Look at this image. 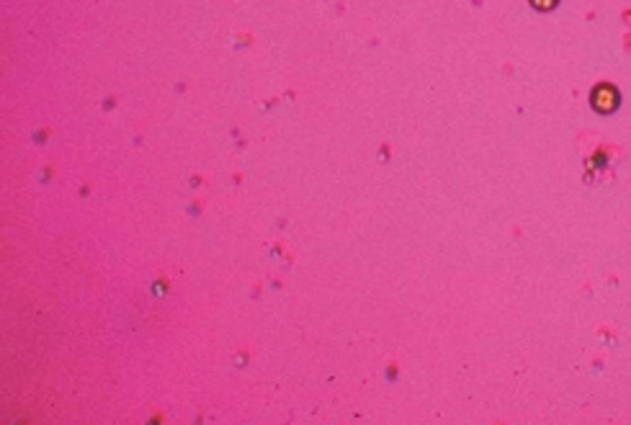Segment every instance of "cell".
Masks as SVG:
<instances>
[{
	"label": "cell",
	"mask_w": 631,
	"mask_h": 425,
	"mask_svg": "<svg viewBox=\"0 0 631 425\" xmlns=\"http://www.w3.org/2000/svg\"><path fill=\"white\" fill-rule=\"evenodd\" d=\"M618 104V93L616 88H610V85H598L596 91H593V106H596L600 114H608L613 111Z\"/></svg>",
	"instance_id": "obj_1"
},
{
	"label": "cell",
	"mask_w": 631,
	"mask_h": 425,
	"mask_svg": "<svg viewBox=\"0 0 631 425\" xmlns=\"http://www.w3.org/2000/svg\"><path fill=\"white\" fill-rule=\"evenodd\" d=\"M536 8H541V11H547V8H554L556 6V0H531Z\"/></svg>",
	"instance_id": "obj_2"
}]
</instances>
